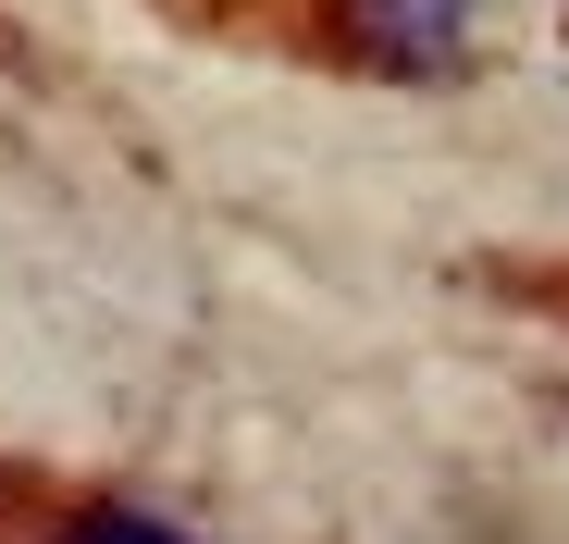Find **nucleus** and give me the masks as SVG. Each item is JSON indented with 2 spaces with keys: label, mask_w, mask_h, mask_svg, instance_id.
Instances as JSON below:
<instances>
[{
  "label": "nucleus",
  "mask_w": 569,
  "mask_h": 544,
  "mask_svg": "<svg viewBox=\"0 0 569 544\" xmlns=\"http://www.w3.org/2000/svg\"><path fill=\"white\" fill-rule=\"evenodd\" d=\"M62 544H199V532H173V520H149V507H74Z\"/></svg>",
  "instance_id": "nucleus-2"
},
{
  "label": "nucleus",
  "mask_w": 569,
  "mask_h": 544,
  "mask_svg": "<svg viewBox=\"0 0 569 544\" xmlns=\"http://www.w3.org/2000/svg\"><path fill=\"white\" fill-rule=\"evenodd\" d=\"M347 38L371 74H458L470 62V0H347Z\"/></svg>",
  "instance_id": "nucleus-1"
}]
</instances>
